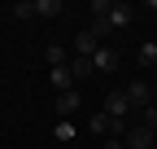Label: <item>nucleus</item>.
Listing matches in <instances>:
<instances>
[{"label": "nucleus", "instance_id": "obj_1", "mask_svg": "<svg viewBox=\"0 0 157 149\" xmlns=\"http://www.w3.org/2000/svg\"><path fill=\"white\" fill-rule=\"evenodd\" d=\"M122 92H127V101H131V114H144V110L153 105V83H144V79L127 83Z\"/></svg>", "mask_w": 157, "mask_h": 149}, {"label": "nucleus", "instance_id": "obj_2", "mask_svg": "<svg viewBox=\"0 0 157 149\" xmlns=\"http://www.w3.org/2000/svg\"><path fill=\"white\" fill-rule=\"evenodd\" d=\"M153 140H157V132H153V127H144V123L127 127V136H122L127 149H153Z\"/></svg>", "mask_w": 157, "mask_h": 149}, {"label": "nucleus", "instance_id": "obj_3", "mask_svg": "<svg viewBox=\"0 0 157 149\" xmlns=\"http://www.w3.org/2000/svg\"><path fill=\"white\" fill-rule=\"evenodd\" d=\"M92 70H101V74H113V70H118V48H113V44H101V48L92 53Z\"/></svg>", "mask_w": 157, "mask_h": 149}, {"label": "nucleus", "instance_id": "obj_4", "mask_svg": "<svg viewBox=\"0 0 157 149\" xmlns=\"http://www.w3.org/2000/svg\"><path fill=\"white\" fill-rule=\"evenodd\" d=\"M105 114H109V119H122V123H127V114H131V101H127V92H122V88H113L109 97H105Z\"/></svg>", "mask_w": 157, "mask_h": 149}, {"label": "nucleus", "instance_id": "obj_5", "mask_svg": "<svg viewBox=\"0 0 157 149\" xmlns=\"http://www.w3.org/2000/svg\"><path fill=\"white\" fill-rule=\"evenodd\" d=\"M96 48H101V40H96V35H92L87 26L78 31V35H74V57H92Z\"/></svg>", "mask_w": 157, "mask_h": 149}, {"label": "nucleus", "instance_id": "obj_6", "mask_svg": "<svg viewBox=\"0 0 157 149\" xmlns=\"http://www.w3.org/2000/svg\"><path fill=\"white\" fill-rule=\"evenodd\" d=\"M78 105H83V97H78V88H70V92H61V97H57V114L70 119V114H78Z\"/></svg>", "mask_w": 157, "mask_h": 149}, {"label": "nucleus", "instance_id": "obj_7", "mask_svg": "<svg viewBox=\"0 0 157 149\" xmlns=\"http://www.w3.org/2000/svg\"><path fill=\"white\" fill-rule=\"evenodd\" d=\"M48 83L57 88V97H61V92H70V88H74V74H70V66H52V70H48Z\"/></svg>", "mask_w": 157, "mask_h": 149}, {"label": "nucleus", "instance_id": "obj_8", "mask_svg": "<svg viewBox=\"0 0 157 149\" xmlns=\"http://www.w3.org/2000/svg\"><path fill=\"white\" fill-rule=\"evenodd\" d=\"M44 57H48V70H52V66H70L66 44H48V48H44Z\"/></svg>", "mask_w": 157, "mask_h": 149}, {"label": "nucleus", "instance_id": "obj_9", "mask_svg": "<svg viewBox=\"0 0 157 149\" xmlns=\"http://www.w3.org/2000/svg\"><path fill=\"white\" fill-rule=\"evenodd\" d=\"M131 18H135L131 5H109V26H113V31H118V26H127Z\"/></svg>", "mask_w": 157, "mask_h": 149}, {"label": "nucleus", "instance_id": "obj_10", "mask_svg": "<svg viewBox=\"0 0 157 149\" xmlns=\"http://www.w3.org/2000/svg\"><path fill=\"white\" fill-rule=\"evenodd\" d=\"M70 74H74V83L87 79V74H96V70H92V57H70Z\"/></svg>", "mask_w": 157, "mask_h": 149}, {"label": "nucleus", "instance_id": "obj_11", "mask_svg": "<svg viewBox=\"0 0 157 149\" xmlns=\"http://www.w3.org/2000/svg\"><path fill=\"white\" fill-rule=\"evenodd\" d=\"M61 9H66L61 0H35V13L39 18H61Z\"/></svg>", "mask_w": 157, "mask_h": 149}, {"label": "nucleus", "instance_id": "obj_12", "mask_svg": "<svg viewBox=\"0 0 157 149\" xmlns=\"http://www.w3.org/2000/svg\"><path fill=\"white\" fill-rule=\"evenodd\" d=\"M87 127H92L96 136H109V114L101 110V114H96V119H87Z\"/></svg>", "mask_w": 157, "mask_h": 149}, {"label": "nucleus", "instance_id": "obj_13", "mask_svg": "<svg viewBox=\"0 0 157 149\" xmlns=\"http://www.w3.org/2000/svg\"><path fill=\"white\" fill-rule=\"evenodd\" d=\"M140 66H157V44H140Z\"/></svg>", "mask_w": 157, "mask_h": 149}, {"label": "nucleus", "instance_id": "obj_14", "mask_svg": "<svg viewBox=\"0 0 157 149\" xmlns=\"http://www.w3.org/2000/svg\"><path fill=\"white\" fill-rule=\"evenodd\" d=\"M9 13H13V18H35V0H17Z\"/></svg>", "mask_w": 157, "mask_h": 149}, {"label": "nucleus", "instance_id": "obj_15", "mask_svg": "<svg viewBox=\"0 0 157 149\" xmlns=\"http://www.w3.org/2000/svg\"><path fill=\"white\" fill-rule=\"evenodd\" d=\"M52 136H57V140H74V123H66V119H61V123L52 127Z\"/></svg>", "mask_w": 157, "mask_h": 149}, {"label": "nucleus", "instance_id": "obj_16", "mask_svg": "<svg viewBox=\"0 0 157 149\" xmlns=\"http://www.w3.org/2000/svg\"><path fill=\"white\" fill-rule=\"evenodd\" d=\"M140 123H144V127H153V132H157V110H153V105L144 110V114H140Z\"/></svg>", "mask_w": 157, "mask_h": 149}, {"label": "nucleus", "instance_id": "obj_17", "mask_svg": "<svg viewBox=\"0 0 157 149\" xmlns=\"http://www.w3.org/2000/svg\"><path fill=\"white\" fill-rule=\"evenodd\" d=\"M101 149H127V145H122V136H105V145H101Z\"/></svg>", "mask_w": 157, "mask_h": 149}, {"label": "nucleus", "instance_id": "obj_18", "mask_svg": "<svg viewBox=\"0 0 157 149\" xmlns=\"http://www.w3.org/2000/svg\"><path fill=\"white\" fill-rule=\"evenodd\" d=\"M153 92H157V70H153Z\"/></svg>", "mask_w": 157, "mask_h": 149}, {"label": "nucleus", "instance_id": "obj_19", "mask_svg": "<svg viewBox=\"0 0 157 149\" xmlns=\"http://www.w3.org/2000/svg\"><path fill=\"white\" fill-rule=\"evenodd\" d=\"M153 110H157V92H153Z\"/></svg>", "mask_w": 157, "mask_h": 149}]
</instances>
